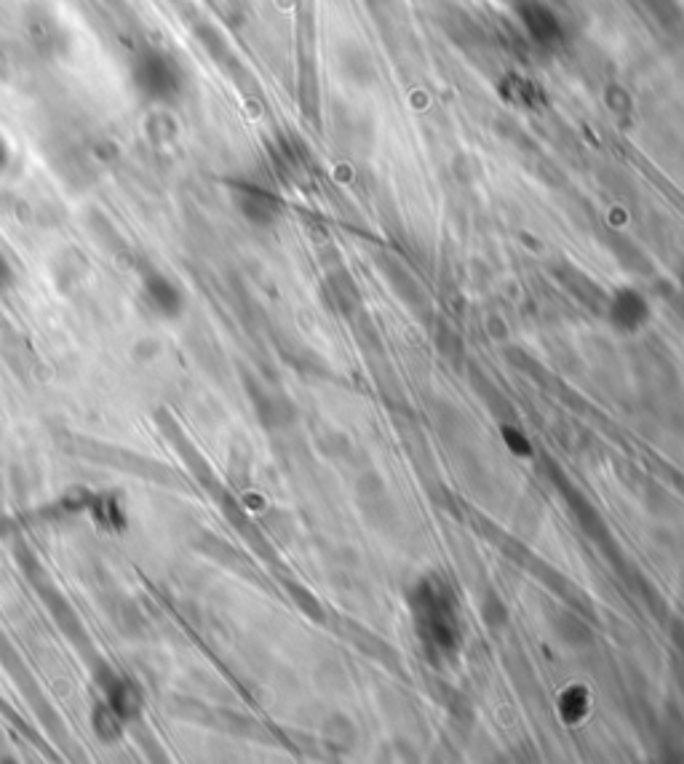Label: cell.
<instances>
[{"label": "cell", "mask_w": 684, "mask_h": 764, "mask_svg": "<svg viewBox=\"0 0 684 764\" xmlns=\"http://www.w3.org/2000/svg\"><path fill=\"white\" fill-rule=\"evenodd\" d=\"M131 78H134V86H137L142 97L150 99V102H161V105L174 102L182 91L180 65L174 62V57L158 49L139 54L134 67H131Z\"/></svg>", "instance_id": "obj_1"}, {"label": "cell", "mask_w": 684, "mask_h": 764, "mask_svg": "<svg viewBox=\"0 0 684 764\" xmlns=\"http://www.w3.org/2000/svg\"><path fill=\"white\" fill-rule=\"evenodd\" d=\"M35 588H38V594L43 596V602L49 604V610L51 615H54V620L59 623V628L65 631L70 639H73L75 644H78V650L83 652H91V642H89V636L83 634V628H81V620L75 618V612L73 607L67 604V599L62 594H59L57 588L51 586L49 580L46 578H38L35 580Z\"/></svg>", "instance_id": "obj_2"}, {"label": "cell", "mask_w": 684, "mask_h": 764, "mask_svg": "<svg viewBox=\"0 0 684 764\" xmlns=\"http://www.w3.org/2000/svg\"><path fill=\"white\" fill-rule=\"evenodd\" d=\"M97 679L99 684L105 687L107 692V706L113 708L115 714L121 716V719H134L139 714V692L134 690V684H129L121 676H115L110 668L99 666L97 668Z\"/></svg>", "instance_id": "obj_3"}, {"label": "cell", "mask_w": 684, "mask_h": 764, "mask_svg": "<svg viewBox=\"0 0 684 764\" xmlns=\"http://www.w3.org/2000/svg\"><path fill=\"white\" fill-rule=\"evenodd\" d=\"M145 294L150 305L163 316H177L182 308V297L177 292V286L171 284L169 278L163 276H147Z\"/></svg>", "instance_id": "obj_4"}, {"label": "cell", "mask_w": 684, "mask_h": 764, "mask_svg": "<svg viewBox=\"0 0 684 764\" xmlns=\"http://www.w3.org/2000/svg\"><path fill=\"white\" fill-rule=\"evenodd\" d=\"M91 722H94V730L102 740H115L118 732H121V716L115 714L110 706H97L94 714H91Z\"/></svg>", "instance_id": "obj_5"}]
</instances>
